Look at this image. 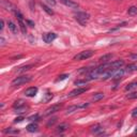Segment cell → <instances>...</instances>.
<instances>
[{
	"label": "cell",
	"mask_w": 137,
	"mask_h": 137,
	"mask_svg": "<svg viewBox=\"0 0 137 137\" xmlns=\"http://www.w3.org/2000/svg\"><path fill=\"white\" fill-rule=\"evenodd\" d=\"M32 80V76H29V75H23V76H18L14 78L11 82V86L16 87V86H20L24 84H27V82L31 81Z\"/></svg>",
	"instance_id": "cell-1"
},
{
	"label": "cell",
	"mask_w": 137,
	"mask_h": 137,
	"mask_svg": "<svg viewBox=\"0 0 137 137\" xmlns=\"http://www.w3.org/2000/svg\"><path fill=\"white\" fill-rule=\"evenodd\" d=\"M93 55H94V51H92V50H84V51H80L77 54V55H75L73 59L76 61H82V60H86V59L91 58Z\"/></svg>",
	"instance_id": "cell-2"
},
{
	"label": "cell",
	"mask_w": 137,
	"mask_h": 137,
	"mask_svg": "<svg viewBox=\"0 0 137 137\" xmlns=\"http://www.w3.org/2000/svg\"><path fill=\"white\" fill-rule=\"evenodd\" d=\"M74 16H75L76 20L78 23H80L82 26H86L87 22L90 18V15L88 13H86V12H77V13H74Z\"/></svg>",
	"instance_id": "cell-3"
},
{
	"label": "cell",
	"mask_w": 137,
	"mask_h": 137,
	"mask_svg": "<svg viewBox=\"0 0 137 137\" xmlns=\"http://www.w3.org/2000/svg\"><path fill=\"white\" fill-rule=\"evenodd\" d=\"M61 107H62L61 104H56V105H52V106L48 107V108L45 110L44 116H49L51 114H55V112H57V111H59L61 109Z\"/></svg>",
	"instance_id": "cell-4"
},
{
	"label": "cell",
	"mask_w": 137,
	"mask_h": 137,
	"mask_svg": "<svg viewBox=\"0 0 137 137\" xmlns=\"http://www.w3.org/2000/svg\"><path fill=\"white\" fill-rule=\"evenodd\" d=\"M127 72H125V70L124 69H116V70H114V72H112V76H111V78L112 79H120L121 77L125 74Z\"/></svg>",
	"instance_id": "cell-5"
},
{
	"label": "cell",
	"mask_w": 137,
	"mask_h": 137,
	"mask_svg": "<svg viewBox=\"0 0 137 137\" xmlns=\"http://www.w3.org/2000/svg\"><path fill=\"white\" fill-rule=\"evenodd\" d=\"M56 38H57V34L52 32H47L43 34V41L45 43H51Z\"/></svg>",
	"instance_id": "cell-6"
},
{
	"label": "cell",
	"mask_w": 137,
	"mask_h": 137,
	"mask_svg": "<svg viewBox=\"0 0 137 137\" xmlns=\"http://www.w3.org/2000/svg\"><path fill=\"white\" fill-rule=\"evenodd\" d=\"M88 90V88H77V89H74L72 90L70 93H69V97L73 98V97H77V95H80L81 93H84Z\"/></svg>",
	"instance_id": "cell-7"
},
{
	"label": "cell",
	"mask_w": 137,
	"mask_h": 137,
	"mask_svg": "<svg viewBox=\"0 0 137 137\" xmlns=\"http://www.w3.org/2000/svg\"><path fill=\"white\" fill-rule=\"evenodd\" d=\"M91 133L95 135H101L102 133H104V129L100 124H95V125L91 127Z\"/></svg>",
	"instance_id": "cell-8"
},
{
	"label": "cell",
	"mask_w": 137,
	"mask_h": 137,
	"mask_svg": "<svg viewBox=\"0 0 137 137\" xmlns=\"http://www.w3.org/2000/svg\"><path fill=\"white\" fill-rule=\"evenodd\" d=\"M37 93H38V88L37 87H30L25 91V95L26 97H29V98L34 97Z\"/></svg>",
	"instance_id": "cell-9"
},
{
	"label": "cell",
	"mask_w": 137,
	"mask_h": 137,
	"mask_svg": "<svg viewBox=\"0 0 137 137\" xmlns=\"http://www.w3.org/2000/svg\"><path fill=\"white\" fill-rule=\"evenodd\" d=\"M61 3H63L64 5H67V7H69V8H73V9H75V8H78L79 5H78V3H76V2H74V1H72V0H59Z\"/></svg>",
	"instance_id": "cell-10"
},
{
	"label": "cell",
	"mask_w": 137,
	"mask_h": 137,
	"mask_svg": "<svg viewBox=\"0 0 137 137\" xmlns=\"http://www.w3.org/2000/svg\"><path fill=\"white\" fill-rule=\"evenodd\" d=\"M26 129H27L28 132H30V133H34V132H38L39 127H38V124H37V123H30V124H28Z\"/></svg>",
	"instance_id": "cell-11"
},
{
	"label": "cell",
	"mask_w": 137,
	"mask_h": 137,
	"mask_svg": "<svg viewBox=\"0 0 137 137\" xmlns=\"http://www.w3.org/2000/svg\"><path fill=\"white\" fill-rule=\"evenodd\" d=\"M69 129V124L68 123H61L60 125L57 127V133H63Z\"/></svg>",
	"instance_id": "cell-12"
},
{
	"label": "cell",
	"mask_w": 137,
	"mask_h": 137,
	"mask_svg": "<svg viewBox=\"0 0 137 137\" xmlns=\"http://www.w3.org/2000/svg\"><path fill=\"white\" fill-rule=\"evenodd\" d=\"M8 26H9L10 31L13 33V34H16V33H17V26L15 25L13 22H9V23H8Z\"/></svg>",
	"instance_id": "cell-13"
},
{
	"label": "cell",
	"mask_w": 137,
	"mask_h": 137,
	"mask_svg": "<svg viewBox=\"0 0 137 137\" xmlns=\"http://www.w3.org/2000/svg\"><path fill=\"white\" fill-rule=\"evenodd\" d=\"M137 88V81H133V82H130V84L125 87V91H131V90H134V89Z\"/></svg>",
	"instance_id": "cell-14"
},
{
	"label": "cell",
	"mask_w": 137,
	"mask_h": 137,
	"mask_svg": "<svg viewBox=\"0 0 137 137\" xmlns=\"http://www.w3.org/2000/svg\"><path fill=\"white\" fill-rule=\"evenodd\" d=\"M134 71H137V64H129L127 69H125V72L127 73H131V72H134Z\"/></svg>",
	"instance_id": "cell-15"
},
{
	"label": "cell",
	"mask_w": 137,
	"mask_h": 137,
	"mask_svg": "<svg viewBox=\"0 0 137 137\" xmlns=\"http://www.w3.org/2000/svg\"><path fill=\"white\" fill-rule=\"evenodd\" d=\"M104 98V93L102 92H99V93H95L93 97H92V101H94V102H97V101H100L102 100Z\"/></svg>",
	"instance_id": "cell-16"
},
{
	"label": "cell",
	"mask_w": 137,
	"mask_h": 137,
	"mask_svg": "<svg viewBox=\"0 0 137 137\" xmlns=\"http://www.w3.org/2000/svg\"><path fill=\"white\" fill-rule=\"evenodd\" d=\"M3 133L4 134H18L19 131L18 130H13L12 128H8V129H5L3 131Z\"/></svg>",
	"instance_id": "cell-17"
},
{
	"label": "cell",
	"mask_w": 137,
	"mask_h": 137,
	"mask_svg": "<svg viewBox=\"0 0 137 137\" xmlns=\"http://www.w3.org/2000/svg\"><path fill=\"white\" fill-rule=\"evenodd\" d=\"M24 105H25V101H24V100H17V101H15V102H14L13 107H14V108H18V107H22Z\"/></svg>",
	"instance_id": "cell-18"
},
{
	"label": "cell",
	"mask_w": 137,
	"mask_h": 137,
	"mask_svg": "<svg viewBox=\"0 0 137 137\" xmlns=\"http://www.w3.org/2000/svg\"><path fill=\"white\" fill-rule=\"evenodd\" d=\"M41 5H42L43 10H44V11H45V12H46V13L48 14V15H51V16H52L54 14H55V13H54V11H52V10H51V9H50L49 7H47L46 4H43V3H42V4H41Z\"/></svg>",
	"instance_id": "cell-19"
},
{
	"label": "cell",
	"mask_w": 137,
	"mask_h": 137,
	"mask_svg": "<svg viewBox=\"0 0 137 137\" xmlns=\"http://www.w3.org/2000/svg\"><path fill=\"white\" fill-rule=\"evenodd\" d=\"M28 109L27 106H22V107H18V108H15V112L16 114H23V112H26V110Z\"/></svg>",
	"instance_id": "cell-20"
},
{
	"label": "cell",
	"mask_w": 137,
	"mask_h": 137,
	"mask_svg": "<svg viewBox=\"0 0 137 137\" xmlns=\"http://www.w3.org/2000/svg\"><path fill=\"white\" fill-rule=\"evenodd\" d=\"M111 57H112V55L108 54V55H104V56H102V57H101V58L99 59V60H100V61H102V62H107L108 60H110Z\"/></svg>",
	"instance_id": "cell-21"
},
{
	"label": "cell",
	"mask_w": 137,
	"mask_h": 137,
	"mask_svg": "<svg viewBox=\"0 0 137 137\" xmlns=\"http://www.w3.org/2000/svg\"><path fill=\"white\" fill-rule=\"evenodd\" d=\"M31 68H32V65H24V67H20L18 70H17V72H18V73L26 72V71H29Z\"/></svg>",
	"instance_id": "cell-22"
},
{
	"label": "cell",
	"mask_w": 137,
	"mask_h": 137,
	"mask_svg": "<svg viewBox=\"0 0 137 137\" xmlns=\"http://www.w3.org/2000/svg\"><path fill=\"white\" fill-rule=\"evenodd\" d=\"M128 13H129V15H136L137 14V7H131V8H129V10H128Z\"/></svg>",
	"instance_id": "cell-23"
},
{
	"label": "cell",
	"mask_w": 137,
	"mask_h": 137,
	"mask_svg": "<svg viewBox=\"0 0 137 137\" xmlns=\"http://www.w3.org/2000/svg\"><path fill=\"white\" fill-rule=\"evenodd\" d=\"M78 108H81V106H71L67 109V114H71V112H73V110L78 109Z\"/></svg>",
	"instance_id": "cell-24"
},
{
	"label": "cell",
	"mask_w": 137,
	"mask_h": 137,
	"mask_svg": "<svg viewBox=\"0 0 137 137\" xmlns=\"http://www.w3.org/2000/svg\"><path fill=\"white\" fill-rule=\"evenodd\" d=\"M88 82V80L87 79H85V80H76L74 84L76 85V86H82V85H86Z\"/></svg>",
	"instance_id": "cell-25"
},
{
	"label": "cell",
	"mask_w": 137,
	"mask_h": 137,
	"mask_svg": "<svg viewBox=\"0 0 137 137\" xmlns=\"http://www.w3.org/2000/svg\"><path fill=\"white\" fill-rule=\"evenodd\" d=\"M127 98L130 99V100H132V99H136L137 98V92H132V93H129L127 95Z\"/></svg>",
	"instance_id": "cell-26"
},
{
	"label": "cell",
	"mask_w": 137,
	"mask_h": 137,
	"mask_svg": "<svg viewBox=\"0 0 137 137\" xmlns=\"http://www.w3.org/2000/svg\"><path fill=\"white\" fill-rule=\"evenodd\" d=\"M56 121H57V118H52V119H50V121H48L47 122V127H51L52 124H55L56 123Z\"/></svg>",
	"instance_id": "cell-27"
},
{
	"label": "cell",
	"mask_w": 137,
	"mask_h": 137,
	"mask_svg": "<svg viewBox=\"0 0 137 137\" xmlns=\"http://www.w3.org/2000/svg\"><path fill=\"white\" fill-rule=\"evenodd\" d=\"M67 77H69V74H62V75H60L58 77V79H57V81H61V80H64Z\"/></svg>",
	"instance_id": "cell-28"
},
{
	"label": "cell",
	"mask_w": 137,
	"mask_h": 137,
	"mask_svg": "<svg viewBox=\"0 0 137 137\" xmlns=\"http://www.w3.org/2000/svg\"><path fill=\"white\" fill-rule=\"evenodd\" d=\"M38 119H39V115H33L31 117H29L28 120H30V121H37Z\"/></svg>",
	"instance_id": "cell-29"
},
{
	"label": "cell",
	"mask_w": 137,
	"mask_h": 137,
	"mask_svg": "<svg viewBox=\"0 0 137 137\" xmlns=\"http://www.w3.org/2000/svg\"><path fill=\"white\" fill-rule=\"evenodd\" d=\"M23 120H24V117H17V118L14 119V123H19V122H22Z\"/></svg>",
	"instance_id": "cell-30"
},
{
	"label": "cell",
	"mask_w": 137,
	"mask_h": 137,
	"mask_svg": "<svg viewBox=\"0 0 137 137\" xmlns=\"http://www.w3.org/2000/svg\"><path fill=\"white\" fill-rule=\"evenodd\" d=\"M132 116H133L134 118H136V117H137V107L133 109V111H132Z\"/></svg>",
	"instance_id": "cell-31"
},
{
	"label": "cell",
	"mask_w": 137,
	"mask_h": 137,
	"mask_svg": "<svg viewBox=\"0 0 137 137\" xmlns=\"http://www.w3.org/2000/svg\"><path fill=\"white\" fill-rule=\"evenodd\" d=\"M46 1L48 2L50 5H55V4H56V1H55V0H46Z\"/></svg>",
	"instance_id": "cell-32"
},
{
	"label": "cell",
	"mask_w": 137,
	"mask_h": 137,
	"mask_svg": "<svg viewBox=\"0 0 137 137\" xmlns=\"http://www.w3.org/2000/svg\"><path fill=\"white\" fill-rule=\"evenodd\" d=\"M26 23H27L30 27H34V23H33V22H31V20H26Z\"/></svg>",
	"instance_id": "cell-33"
},
{
	"label": "cell",
	"mask_w": 137,
	"mask_h": 137,
	"mask_svg": "<svg viewBox=\"0 0 137 137\" xmlns=\"http://www.w3.org/2000/svg\"><path fill=\"white\" fill-rule=\"evenodd\" d=\"M3 27H4V22L1 19V22H0V30H3Z\"/></svg>",
	"instance_id": "cell-34"
},
{
	"label": "cell",
	"mask_w": 137,
	"mask_h": 137,
	"mask_svg": "<svg viewBox=\"0 0 137 137\" xmlns=\"http://www.w3.org/2000/svg\"><path fill=\"white\" fill-rule=\"evenodd\" d=\"M0 42H1V45H2V46L5 44V41H4V39H3V38H0Z\"/></svg>",
	"instance_id": "cell-35"
},
{
	"label": "cell",
	"mask_w": 137,
	"mask_h": 137,
	"mask_svg": "<svg viewBox=\"0 0 137 137\" xmlns=\"http://www.w3.org/2000/svg\"><path fill=\"white\" fill-rule=\"evenodd\" d=\"M134 133H135V134H137V128L135 129V131H134Z\"/></svg>",
	"instance_id": "cell-36"
}]
</instances>
